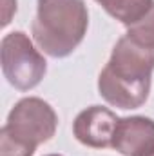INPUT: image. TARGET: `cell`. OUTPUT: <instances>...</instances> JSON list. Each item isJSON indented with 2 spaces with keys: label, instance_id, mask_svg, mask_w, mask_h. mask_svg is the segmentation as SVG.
<instances>
[{
  "label": "cell",
  "instance_id": "obj_1",
  "mask_svg": "<svg viewBox=\"0 0 154 156\" xmlns=\"http://www.w3.org/2000/svg\"><path fill=\"white\" fill-rule=\"evenodd\" d=\"M152 69L154 47L142 45L123 35L98 76V91L114 107L136 109L149 98Z\"/></svg>",
  "mask_w": 154,
  "mask_h": 156
},
{
  "label": "cell",
  "instance_id": "obj_2",
  "mask_svg": "<svg viewBox=\"0 0 154 156\" xmlns=\"http://www.w3.org/2000/svg\"><path fill=\"white\" fill-rule=\"evenodd\" d=\"M87 26L89 13L83 0H38L31 31L45 55L64 58L82 44Z\"/></svg>",
  "mask_w": 154,
  "mask_h": 156
},
{
  "label": "cell",
  "instance_id": "obj_3",
  "mask_svg": "<svg viewBox=\"0 0 154 156\" xmlns=\"http://www.w3.org/2000/svg\"><path fill=\"white\" fill-rule=\"evenodd\" d=\"M0 60L4 76L18 91L37 87L47 71L45 58L22 31H13L2 38Z\"/></svg>",
  "mask_w": 154,
  "mask_h": 156
},
{
  "label": "cell",
  "instance_id": "obj_4",
  "mask_svg": "<svg viewBox=\"0 0 154 156\" xmlns=\"http://www.w3.org/2000/svg\"><path fill=\"white\" fill-rule=\"evenodd\" d=\"M58 116L54 109L42 98H22L9 111L7 122L2 131L15 142L37 149L40 144L54 136Z\"/></svg>",
  "mask_w": 154,
  "mask_h": 156
},
{
  "label": "cell",
  "instance_id": "obj_5",
  "mask_svg": "<svg viewBox=\"0 0 154 156\" xmlns=\"http://www.w3.org/2000/svg\"><path fill=\"white\" fill-rule=\"evenodd\" d=\"M118 120L113 111L102 105H93L83 109L73 123V133L80 144L94 149L113 147V138L118 125Z\"/></svg>",
  "mask_w": 154,
  "mask_h": 156
},
{
  "label": "cell",
  "instance_id": "obj_6",
  "mask_svg": "<svg viewBox=\"0 0 154 156\" xmlns=\"http://www.w3.org/2000/svg\"><path fill=\"white\" fill-rule=\"evenodd\" d=\"M113 147L125 156H154V120L145 116L120 118Z\"/></svg>",
  "mask_w": 154,
  "mask_h": 156
},
{
  "label": "cell",
  "instance_id": "obj_7",
  "mask_svg": "<svg viewBox=\"0 0 154 156\" xmlns=\"http://www.w3.org/2000/svg\"><path fill=\"white\" fill-rule=\"evenodd\" d=\"M96 2L113 18H116L127 27L143 18L154 5V0H96Z\"/></svg>",
  "mask_w": 154,
  "mask_h": 156
},
{
  "label": "cell",
  "instance_id": "obj_8",
  "mask_svg": "<svg viewBox=\"0 0 154 156\" xmlns=\"http://www.w3.org/2000/svg\"><path fill=\"white\" fill-rule=\"evenodd\" d=\"M125 35L129 38H132L134 42L142 44V45L154 47V5L151 7V11L143 18H140L136 24L127 27Z\"/></svg>",
  "mask_w": 154,
  "mask_h": 156
},
{
  "label": "cell",
  "instance_id": "obj_9",
  "mask_svg": "<svg viewBox=\"0 0 154 156\" xmlns=\"http://www.w3.org/2000/svg\"><path fill=\"white\" fill-rule=\"evenodd\" d=\"M35 149L26 147L0 131V156H33Z\"/></svg>",
  "mask_w": 154,
  "mask_h": 156
},
{
  "label": "cell",
  "instance_id": "obj_10",
  "mask_svg": "<svg viewBox=\"0 0 154 156\" xmlns=\"http://www.w3.org/2000/svg\"><path fill=\"white\" fill-rule=\"evenodd\" d=\"M16 11V0H4V20L2 26H7L11 22V15Z\"/></svg>",
  "mask_w": 154,
  "mask_h": 156
},
{
  "label": "cell",
  "instance_id": "obj_11",
  "mask_svg": "<svg viewBox=\"0 0 154 156\" xmlns=\"http://www.w3.org/2000/svg\"><path fill=\"white\" fill-rule=\"evenodd\" d=\"M47 156H60V154H47Z\"/></svg>",
  "mask_w": 154,
  "mask_h": 156
}]
</instances>
